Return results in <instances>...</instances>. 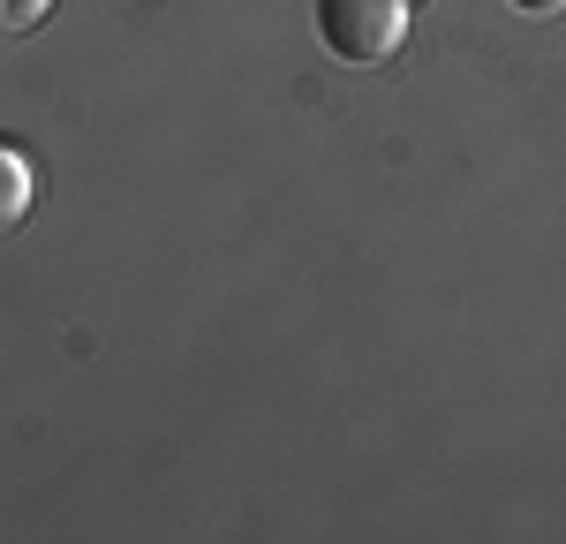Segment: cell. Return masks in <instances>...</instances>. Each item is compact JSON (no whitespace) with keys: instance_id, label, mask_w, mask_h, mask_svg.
I'll use <instances>...</instances> for the list:
<instances>
[{"instance_id":"1","label":"cell","mask_w":566,"mask_h":544,"mask_svg":"<svg viewBox=\"0 0 566 544\" xmlns=\"http://www.w3.org/2000/svg\"><path fill=\"white\" fill-rule=\"evenodd\" d=\"M317 39L333 61L370 69L408 39V0H317Z\"/></svg>"},{"instance_id":"2","label":"cell","mask_w":566,"mask_h":544,"mask_svg":"<svg viewBox=\"0 0 566 544\" xmlns=\"http://www.w3.org/2000/svg\"><path fill=\"white\" fill-rule=\"evenodd\" d=\"M31 205H39V167L15 136H0V234L31 220Z\"/></svg>"},{"instance_id":"3","label":"cell","mask_w":566,"mask_h":544,"mask_svg":"<svg viewBox=\"0 0 566 544\" xmlns=\"http://www.w3.org/2000/svg\"><path fill=\"white\" fill-rule=\"evenodd\" d=\"M45 15H53V0H0V45H8V39H31Z\"/></svg>"},{"instance_id":"4","label":"cell","mask_w":566,"mask_h":544,"mask_svg":"<svg viewBox=\"0 0 566 544\" xmlns=\"http://www.w3.org/2000/svg\"><path fill=\"white\" fill-rule=\"evenodd\" d=\"M506 8H522V15H559L566 0H506Z\"/></svg>"}]
</instances>
